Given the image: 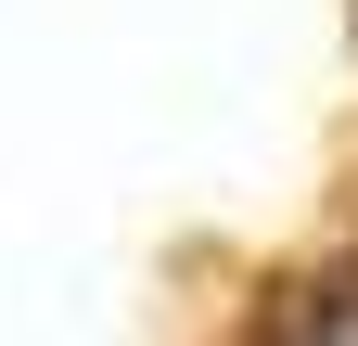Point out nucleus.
<instances>
[{
	"instance_id": "f257e3e1",
	"label": "nucleus",
	"mask_w": 358,
	"mask_h": 346,
	"mask_svg": "<svg viewBox=\"0 0 358 346\" xmlns=\"http://www.w3.org/2000/svg\"><path fill=\"white\" fill-rule=\"evenodd\" d=\"M307 346H358V270L320 295V321H307Z\"/></svg>"
}]
</instances>
